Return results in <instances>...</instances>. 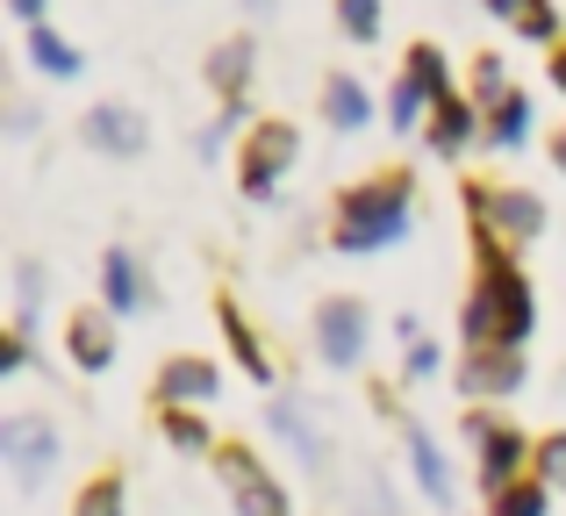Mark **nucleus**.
Returning a JSON list of instances; mask_svg holds the SVG:
<instances>
[{
    "label": "nucleus",
    "instance_id": "25",
    "mask_svg": "<svg viewBox=\"0 0 566 516\" xmlns=\"http://www.w3.org/2000/svg\"><path fill=\"white\" fill-rule=\"evenodd\" d=\"M345 29L359 43H374L380 36V0H345Z\"/></svg>",
    "mask_w": 566,
    "mask_h": 516
},
{
    "label": "nucleus",
    "instance_id": "24",
    "mask_svg": "<svg viewBox=\"0 0 566 516\" xmlns=\"http://www.w3.org/2000/svg\"><path fill=\"white\" fill-rule=\"evenodd\" d=\"M409 72H416V80H423L438 101H452V86H444V57L430 51V43H416V51H409Z\"/></svg>",
    "mask_w": 566,
    "mask_h": 516
},
{
    "label": "nucleus",
    "instance_id": "6",
    "mask_svg": "<svg viewBox=\"0 0 566 516\" xmlns=\"http://www.w3.org/2000/svg\"><path fill=\"white\" fill-rule=\"evenodd\" d=\"M316 337H323V359H331V366H352L366 351V308L359 302H323Z\"/></svg>",
    "mask_w": 566,
    "mask_h": 516
},
{
    "label": "nucleus",
    "instance_id": "30",
    "mask_svg": "<svg viewBox=\"0 0 566 516\" xmlns=\"http://www.w3.org/2000/svg\"><path fill=\"white\" fill-rule=\"evenodd\" d=\"M538 474L553 481V488H566V438H545L538 445Z\"/></svg>",
    "mask_w": 566,
    "mask_h": 516
},
{
    "label": "nucleus",
    "instance_id": "18",
    "mask_svg": "<svg viewBox=\"0 0 566 516\" xmlns=\"http://www.w3.org/2000/svg\"><path fill=\"white\" fill-rule=\"evenodd\" d=\"M101 287H108L115 316H123V308H137V302H144V287H137V265H129L123 252H108V259H101Z\"/></svg>",
    "mask_w": 566,
    "mask_h": 516
},
{
    "label": "nucleus",
    "instance_id": "22",
    "mask_svg": "<svg viewBox=\"0 0 566 516\" xmlns=\"http://www.w3.org/2000/svg\"><path fill=\"white\" fill-rule=\"evenodd\" d=\"M502 22H516L524 36H553L559 14H553V0H510V8H502Z\"/></svg>",
    "mask_w": 566,
    "mask_h": 516
},
{
    "label": "nucleus",
    "instance_id": "4",
    "mask_svg": "<svg viewBox=\"0 0 566 516\" xmlns=\"http://www.w3.org/2000/svg\"><path fill=\"white\" fill-rule=\"evenodd\" d=\"M222 481H230V495H237V516H287V495H280V481L265 474V466L251 460L244 445L222 452Z\"/></svg>",
    "mask_w": 566,
    "mask_h": 516
},
{
    "label": "nucleus",
    "instance_id": "33",
    "mask_svg": "<svg viewBox=\"0 0 566 516\" xmlns=\"http://www.w3.org/2000/svg\"><path fill=\"white\" fill-rule=\"evenodd\" d=\"M553 166L566 172V129H559V144H553Z\"/></svg>",
    "mask_w": 566,
    "mask_h": 516
},
{
    "label": "nucleus",
    "instance_id": "3",
    "mask_svg": "<svg viewBox=\"0 0 566 516\" xmlns=\"http://www.w3.org/2000/svg\"><path fill=\"white\" fill-rule=\"evenodd\" d=\"M0 452H8V466L22 474V488H36V481L51 474V460H57V431L43 417H8L0 423Z\"/></svg>",
    "mask_w": 566,
    "mask_h": 516
},
{
    "label": "nucleus",
    "instance_id": "15",
    "mask_svg": "<svg viewBox=\"0 0 566 516\" xmlns=\"http://www.w3.org/2000/svg\"><path fill=\"white\" fill-rule=\"evenodd\" d=\"M273 431L294 438V452H302L308 466H323V438L308 431V409H302V402H273Z\"/></svg>",
    "mask_w": 566,
    "mask_h": 516
},
{
    "label": "nucleus",
    "instance_id": "13",
    "mask_svg": "<svg viewBox=\"0 0 566 516\" xmlns=\"http://www.w3.org/2000/svg\"><path fill=\"white\" fill-rule=\"evenodd\" d=\"M244 80H251V43H244V36L216 43V51H208V86L237 101V94H244Z\"/></svg>",
    "mask_w": 566,
    "mask_h": 516
},
{
    "label": "nucleus",
    "instance_id": "27",
    "mask_svg": "<svg viewBox=\"0 0 566 516\" xmlns=\"http://www.w3.org/2000/svg\"><path fill=\"white\" fill-rule=\"evenodd\" d=\"M166 438H172V445H180V452H201V445H208L201 417H180V409H166Z\"/></svg>",
    "mask_w": 566,
    "mask_h": 516
},
{
    "label": "nucleus",
    "instance_id": "34",
    "mask_svg": "<svg viewBox=\"0 0 566 516\" xmlns=\"http://www.w3.org/2000/svg\"><path fill=\"white\" fill-rule=\"evenodd\" d=\"M553 80H559V94H566V51L553 57Z\"/></svg>",
    "mask_w": 566,
    "mask_h": 516
},
{
    "label": "nucleus",
    "instance_id": "21",
    "mask_svg": "<svg viewBox=\"0 0 566 516\" xmlns=\"http://www.w3.org/2000/svg\"><path fill=\"white\" fill-rule=\"evenodd\" d=\"M488 137H495L502 151H510V144H524V137H531V101H524V94H510V101L495 108V129H488Z\"/></svg>",
    "mask_w": 566,
    "mask_h": 516
},
{
    "label": "nucleus",
    "instance_id": "35",
    "mask_svg": "<svg viewBox=\"0 0 566 516\" xmlns=\"http://www.w3.org/2000/svg\"><path fill=\"white\" fill-rule=\"evenodd\" d=\"M251 14H273V0H251Z\"/></svg>",
    "mask_w": 566,
    "mask_h": 516
},
{
    "label": "nucleus",
    "instance_id": "20",
    "mask_svg": "<svg viewBox=\"0 0 566 516\" xmlns=\"http://www.w3.org/2000/svg\"><path fill=\"white\" fill-rule=\"evenodd\" d=\"M323 115H331L337 129H359V123H366V86H359V80H331V94H323Z\"/></svg>",
    "mask_w": 566,
    "mask_h": 516
},
{
    "label": "nucleus",
    "instance_id": "31",
    "mask_svg": "<svg viewBox=\"0 0 566 516\" xmlns=\"http://www.w3.org/2000/svg\"><path fill=\"white\" fill-rule=\"evenodd\" d=\"M359 516H387V488H380V481H374V474H366V481H359Z\"/></svg>",
    "mask_w": 566,
    "mask_h": 516
},
{
    "label": "nucleus",
    "instance_id": "1",
    "mask_svg": "<svg viewBox=\"0 0 566 516\" xmlns=\"http://www.w3.org/2000/svg\"><path fill=\"white\" fill-rule=\"evenodd\" d=\"M524 330H531V287L510 273V259L488 244L481 287H473V302H467V337H473V351H488V345H516Z\"/></svg>",
    "mask_w": 566,
    "mask_h": 516
},
{
    "label": "nucleus",
    "instance_id": "32",
    "mask_svg": "<svg viewBox=\"0 0 566 516\" xmlns=\"http://www.w3.org/2000/svg\"><path fill=\"white\" fill-rule=\"evenodd\" d=\"M8 14H22L29 29H36V14H43V0H8Z\"/></svg>",
    "mask_w": 566,
    "mask_h": 516
},
{
    "label": "nucleus",
    "instance_id": "11",
    "mask_svg": "<svg viewBox=\"0 0 566 516\" xmlns=\"http://www.w3.org/2000/svg\"><path fill=\"white\" fill-rule=\"evenodd\" d=\"M86 144H94V151H144V123H137V115H129V108H115V101H108V108H94V115H86Z\"/></svg>",
    "mask_w": 566,
    "mask_h": 516
},
{
    "label": "nucleus",
    "instance_id": "14",
    "mask_svg": "<svg viewBox=\"0 0 566 516\" xmlns=\"http://www.w3.org/2000/svg\"><path fill=\"white\" fill-rule=\"evenodd\" d=\"M409 460H416V481H423V495H430V503H444V495H452V474H444V452L430 445L423 423H409Z\"/></svg>",
    "mask_w": 566,
    "mask_h": 516
},
{
    "label": "nucleus",
    "instance_id": "2",
    "mask_svg": "<svg viewBox=\"0 0 566 516\" xmlns=\"http://www.w3.org/2000/svg\"><path fill=\"white\" fill-rule=\"evenodd\" d=\"M401 230H409V180H401V172L352 187L345 209H337V244H345V252H380Z\"/></svg>",
    "mask_w": 566,
    "mask_h": 516
},
{
    "label": "nucleus",
    "instance_id": "29",
    "mask_svg": "<svg viewBox=\"0 0 566 516\" xmlns=\"http://www.w3.org/2000/svg\"><path fill=\"white\" fill-rule=\"evenodd\" d=\"M473 86H481V101H510V80H502V57H481V65H473Z\"/></svg>",
    "mask_w": 566,
    "mask_h": 516
},
{
    "label": "nucleus",
    "instance_id": "26",
    "mask_svg": "<svg viewBox=\"0 0 566 516\" xmlns=\"http://www.w3.org/2000/svg\"><path fill=\"white\" fill-rule=\"evenodd\" d=\"M495 516H545V488H502V503H495Z\"/></svg>",
    "mask_w": 566,
    "mask_h": 516
},
{
    "label": "nucleus",
    "instance_id": "7",
    "mask_svg": "<svg viewBox=\"0 0 566 516\" xmlns=\"http://www.w3.org/2000/svg\"><path fill=\"white\" fill-rule=\"evenodd\" d=\"M516 380H524L516 345H488V351H473V359L459 366V388H467V394H510Z\"/></svg>",
    "mask_w": 566,
    "mask_h": 516
},
{
    "label": "nucleus",
    "instance_id": "36",
    "mask_svg": "<svg viewBox=\"0 0 566 516\" xmlns=\"http://www.w3.org/2000/svg\"><path fill=\"white\" fill-rule=\"evenodd\" d=\"M488 8H495V14H502V8H510V0H488Z\"/></svg>",
    "mask_w": 566,
    "mask_h": 516
},
{
    "label": "nucleus",
    "instance_id": "28",
    "mask_svg": "<svg viewBox=\"0 0 566 516\" xmlns=\"http://www.w3.org/2000/svg\"><path fill=\"white\" fill-rule=\"evenodd\" d=\"M80 516H123V488H115V481H94V488L80 495Z\"/></svg>",
    "mask_w": 566,
    "mask_h": 516
},
{
    "label": "nucleus",
    "instance_id": "19",
    "mask_svg": "<svg viewBox=\"0 0 566 516\" xmlns=\"http://www.w3.org/2000/svg\"><path fill=\"white\" fill-rule=\"evenodd\" d=\"M467 137H473V108H467L459 94H452V101H438V129H430V144H438V151L452 158V151H459Z\"/></svg>",
    "mask_w": 566,
    "mask_h": 516
},
{
    "label": "nucleus",
    "instance_id": "9",
    "mask_svg": "<svg viewBox=\"0 0 566 516\" xmlns=\"http://www.w3.org/2000/svg\"><path fill=\"white\" fill-rule=\"evenodd\" d=\"M65 351L86 366V373H101V366L115 359V330H108V316H101V308H80V316L65 323Z\"/></svg>",
    "mask_w": 566,
    "mask_h": 516
},
{
    "label": "nucleus",
    "instance_id": "8",
    "mask_svg": "<svg viewBox=\"0 0 566 516\" xmlns=\"http://www.w3.org/2000/svg\"><path fill=\"white\" fill-rule=\"evenodd\" d=\"M473 438H481V481L502 495V488H510V474L524 466V438L502 431V423H473Z\"/></svg>",
    "mask_w": 566,
    "mask_h": 516
},
{
    "label": "nucleus",
    "instance_id": "10",
    "mask_svg": "<svg viewBox=\"0 0 566 516\" xmlns=\"http://www.w3.org/2000/svg\"><path fill=\"white\" fill-rule=\"evenodd\" d=\"M473 209H481V215H495V230H502V238H538V230H545L538 194H473Z\"/></svg>",
    "mask_w": 566,
    "mask_h": 516
},
{
    "label": "nucleus",
    "instance_id": "17",
    "mask_svg": "<svg viewBox=\"0 0 566 516\" xmlns=\"http://www.w3.org/2000/svg\"><path fill=\"white\" fill-rule=\"evenodd\" d=\"M222 337H230V351H237V359H244V373H251V380H265V373H273V359H265V351H259V337L244 330V316H237L230 302H222Z\"/></svg>",
    "mask_w": 566,
    "mask_h": 516
},
{
    "label": "nucleus",
    "instance_id": "12",
    "mask_svg": "<svg viewBox=\"0 0 566 516\" xmlns=\"http://www.w3.org/2000/svg\"><path fill=\"white\" fill-rule=\"evenodd\" d=\"M158 394H166V402H208V394H216V366L208 359H172L166 373H158Z\"/></svg>",
    "mask_w": 566,
    "mask_h": 516
},
{
    "label": "nucleus",
    "instance_id": "16",
    "mask_svg": "<svg viewBox=\"0 0 566 516\" xmlns=\"http://www.w3.org/2000/svg\"><path fill=\"white\" fill-rule=\"evenodd\" d=\"M29 57H36V65L43 72H51V80H72V72H80V51H72V43L65 36H51V29H29Z\"/></svg>",
    "mask_w": 566,
    "mask_h": 516
},
{
    "label": "nucleus",
    "instance_id": "23",
    "mask_svg": "<svg viewBox=\"0 0 566 516\" xmlns=\"http://www.w3.org/2000/svg\"><path fill=\"white\" fill-rule=\"evenodd\" d=\"M423 101H430V86L416 80V72H401V86H395V101H387V115H395V129H409L416 115H423Z\"/></svg>",
    "mask_w": 566,
    "mask_h": 516
},
{
    "label": "nucleus",
    "instance_id": "5",
    "mask_svg": "<svg viewBox=\"0 0 566 516\" xmlns=\"http://www.w3.org/2000/svg\"><path fill=\"white\" fill-rule=\"evenodd\" d=\"M294 166V129L287 123H259L244 144V194H273V180Z\"/></svg>",
    "mask_w": 566,
    "mask_h": 516
}]
</instances>
